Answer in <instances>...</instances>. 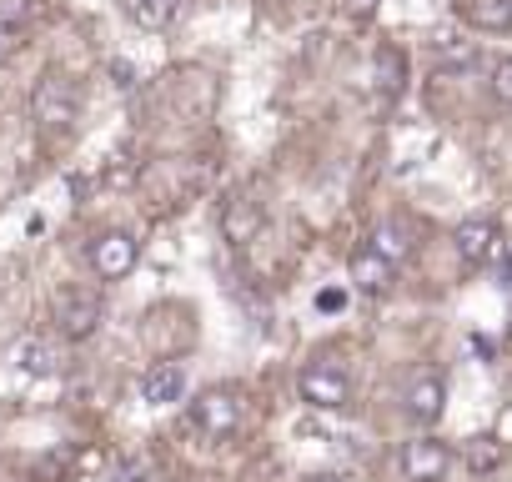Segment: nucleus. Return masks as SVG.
Returning a JSON list of instances; mask_svg holds the SVG:
<instances>
[{
    "label": "nucleus",
    "mask_w": 512,
    "mask_h": 482,
    "mask_svg": "<svg viewBox=\"0 0 512 482\" xmlns=\"http://www.w3.org/2000/svg\"><path fill=\"white\" fill-rule=\"evenodd\" d=\"M186 397V367L181 362H151L141 372V402L146 407H171Z\"/></svg>",
    "instance_id": "10"
},
{
    "label": "nucleus",
    "mask_w": 512,
    "mask_h": 482,
    "mask_svg": "<svg viewBox=\"0 0 512 482\" xmlns=\"http://www.w3.org/2000/svg\"><path fill=\"white\" fill-rule=\"evenodd\" d=\"M86 262L101 282H126L141 262V247H136L131 231H96L91 247H86Z\"/></svg>",
    "instance_id": "2"
},
{
    "label": "nucleus",
    "mask_w": 512,
    "mask_h": 482,
    "mask_svg": "<svg viewBox=\"0 0 512 482\" xmlns=\"http://www.w3.org/2000/svg\"><path fill=\"white\" fill-rule=\"evenodd\" d=\"M347 277H352V287L357 292H367V297H382L387 287H392V277H397V262H387L372 241L367 247H357L352 252V262H347Z\"/></svg>",
    "instance_id": "9"
},
{
    "label": "nucleus",
    "mask_w": 512,
    "mask_h": 482,
    "mask_svg": "<svg viewBox=\"0 0 512 482\" xmlns=\"http://www.w3.org/2000/svg\"><path fill=\"white\" fill-rule=\"evenodd\" d=\"M131 6H136V0H121V11H131Z\"/></svg>",
    "instance_id": "21"
},
{
    "label": "nucleus",
    "mask_w": 512,
    "mask_h": 482,
    "mask_svg": "<svg viewBox=\"0 0 512 482\" xmlns=\"http://www.w3.org/2000/svg\"><path fill=\"white\" fill-rule=\"evenodd\" d=\"M497 437H472V447H467V462L477 467V472H487V467H497Z\"/></svg>",
    "instance_id": "17"
},
{
    "label": "nucleus",
    "mask_w": 512,
    "mask_h": 482,
    "mask_svg": "<svg viewBox=\"0 0 512 482\" xmlns=\"http://www.w3.org/2000/svg\"><path fill=\"white\" fill-rule=\"evenodd\" d=\"M402 412H407L417 427L442 422V412H447V382H442L437 372H417V377L402 387Z\"/></svg>",
    "instance_id": "7"
},
{
    "label": "nucleus",
    "mask_w": 512,
    "mask_h": 482,
    "mask_svg": "<svg viewBox=\"0 0 512 482\" xmlns=\"http://www.w3.org/2000/svg\"><path fill=\"white\" fill-rule=\"evenodd\" d=\"M191 422H196V432H206V437H231L236 427H241V392L236 387H206V392H196L191 397Z\"/></svg>",
    "instance_id": "5"
},
{
    "label": "nucleus",
    "mask_w": 512,
    "mask_h": 482,
    "mask_svg": "<svg viewBox=\"0 0 512 482\" xmlns=\"http://www.w3.org/2000/svg\"><path fill=\"white\" fill-rule=\"evenodd\" d=\"M16 362H21L26 372H41V377H46V372H56L51 347H41V342H21V347H16Z\"/></svg>",
    "instance_id": "16"
},
{
    "label": "nucleus",
    "mask_w": 512,
    "mask_h": 482,
    "mask_svg": "<svg viewBox=\"0 0 512 482\" xmlns=\"http://www.w3.org/2000/svg\"><path fill=\"white\" fill-rule=\"evenodd\" d=\"M457 11L472 31H487V36L512 31V0H457Z\"/></svg>",
    "instance_id": "11"
},
{
    "label": "nucleus",
    "mask_w": 512,
    "mask_h": 482,
    "mask_svg": "<svg viewBox=\"0 0 512 482\" xmlns=\"http://www.w3.org/2000/svg\"><path fill=\"white\" fill-rule=\"evenodd\" d=\"M487 91H492L497 106H512V56H497L487 66Z\"/></svg>",
    "instance_id": "15"
},
{
    "label": "nucleus",
    "mask_w": 512,
    "mask_h": 482,
    "mask_svg": "<svg viewBox=\"0 0 512 482\" xmlns=\"http://www.w3.org/2000/svg\"><path fill=\"white\" fill-rule=\"evenodd\" d=\"M51 312H56V327L66 342H86L101 327V297L91 287H61L51 297Z\"/></svg>",
    "instance_id": "3"
},
{
    "label": "nucleus",
    "mask_w": 512,
    "mask_h": 482,
    "mask_svg": "<svg viewBox=\"0 0 512 482\" xmlns=\"http://www.w3.org/2000/svg\"><path fill=\"white\" fill-rule=\"evenodd\" d=\"M31 116L41 131H71L81 121V86L66 71H46L31 91Z\"/></svg>",
    "instance_id": "1"
},
{
    "label": "nucleus",
    "mask_w": 512,
    "mask_h": 482,
    "mask_svg": "<svg viewBox=\"0 0 512 482\" xmlns=\"http://www.w3.org/2000/svg\"><path fill=\"white\" fill-rule=\"evenodd\" d=\"M0 51H6V26H0Z\"/></svg>",
    "instance_id": "20"
},
{
    "label": "nucleus",
    "mask_w": 512,
    "mask_h": 482,
    "mask_svg": "<svg viewBox=\"0 0 512 482\" xmlns=\"http://www.w3.org/2000/svg\"><path fill=\"white\" fill-rule=\"evenodd\" d=\"M221 231H226V241L231 247H246V241L262 231V211H256L251 201H231L226 206V216H221Z\"/></svg>",
    "instance_id": "12"
},
{
    "label": "nucleus",
    "mask_w": 512,
    "mask_h": 482,
    "mask_svg": "<svg viewBox=\"0 0 512 482\" xmlns=\"http://www.w3.org/2000/svg\"><path fill=\"white\" fill-rule=\"evenodd\" d=\"M176 11H181V0H136L126 16H131L136 26H146V31H161V26L176 21Z\"/></svg>",
    "instance_id": "14"
},
{
    "label": "nucleus",
    "mask_w": 512,
    "mask_h": 482,
    "mask_svg": "<svg viewBox=\"0 0 512 482\" xmlns=\"http://www.w3.org/2000/svg\"><path fill=\"white\" fill-rule=\"evenodd\" d=\"M377 66H387V91H397V86H402V56H397L392 46H382V51H377Z\"/></svg>",
    "instance_id": "18"
},
{
    "label": "nucleus",
    "mask_w": 512,
    "mask_h": 482,
    "mask_svg": "<svg viewBox=\"0 0 512 482\" xmlns=\"http://www.w3.org/2000/svg\"><path fill=\"white\" fill-rule=\"evenodd\" d=\"M297 392H302V402L317 407V412H342V407L352 402V377H347V367H337V362H312V367H302Z\"/></svg>",
    "instance_id": "4"
},
{
    "label": "nucleus",
    "mask_w": 512,
    "mask_h": 482,
    "mask_svg": "<svg viewBox=\"0 0 512 482\" xmlns=\"http://www.w3.org/2000/svg\"><path fill=\"white\" fill-rule=\"evenodd\" d=\"M397 467H402L407 482H442L452 472V447L437 442V437H412V442H402Z\"/></svg>",
    "instance_id": "6"
},
{
    "label": "nucleus",
    "mask_w": 512,
    "mask_h": 482,
    "mask_svg": "<svg viewBox=\"0 0 512 482\" xmlns=\"http://www.w3.org/2000/svg\"><path fill=\"white\" fill-rule=\"evenodd\" d=\"M347 6V16H357V21H367L372 11H377V0H342Z\"/></svg>",
    "instance_id": "19"
},
{
    "label": "nucleus",
    "mask_w": 512,
    "mask_h": 482,
    "mask_svg": "<svg viewBox=\"0 0 512 482\" xmlns=\"http://www.w3.org/2000/svg\"><path fill=\"white\" fill-rule=\"evenodd\" d=\"M367 241H372V247H377L387 262H397V267L412 257V231H407V226H397V221H382Z\"/></svg>",
    "instance_id": "13"
},
{
    "label": "nucleus",
    "mask_w": 512,
    "mask_h": 482,
    "mask_svg": "<svg viewBox=\"0 0 512 482\" xmlns=\"http://www.w3.org/2000/svg\"><path fill=\"white\" fill-rule=\"evenodd\" d=\"M452 247H457V257H462L467 267H487V262H497V252H502V236H497V226H492L487 216H467V221L452 231Z\"/></svg>",
    "instance_id": "8"
}]
</instances>
